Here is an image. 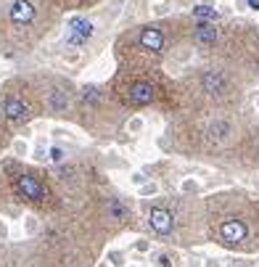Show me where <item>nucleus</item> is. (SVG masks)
<instances>
[{
    "mask_svg": "<svg viewBox=\"0 0 259 267\" xmlns=\"http://www.w3.org/2000/svg\"><path fill=\"white\" fill-rule=\"evenodd\" d=\"M66 93H61V90H51L48 93V106L53 109V111H64L66 109Z\"/></svg>",
    "mask_w": 259,
    "mask_h": 267,
    "instance_id": "ddd939ff",
    "label": "nucleus"
},
{
    "mask_svg": "<svg viewBox=\"0 0 259 267\" xmlns=\"http://www.w3.org/2000/svg\"><path fill=\"white\" fill-rule=\"evenodd\" d=\"M3 111H6V117L11 122H24L29 117V106H27L24 101H19V98H6Z\"/></svg>",
    "mask_w": 259,
    "mask_h": 267,
    "instance_id": "9b49d317",
    "label": "nucleus"
},
{
    "mask_svg": "<svg viewBox=\"0 0 259 267\" xmlns=\"http://www.w3.org/2000/svg\"><path fill=\"white\" fill-rule=\"evenodd\" d=\"M82 98L90 101V103H98L101 101V90L98 87H85V90H82Z\"/></svg>",
    "mask_w": 259,
    "mask_h": 267,
    "instance_id": "2eb2a0df",
    "label": "nucleus"
},
{
    "mask_svg": "<svg viewBox=\"0 0 259 267\" xmlns=\"http://www.w3.org/2000/svg\"><path fill=\"white\" fill-rule=\"evenodd\" d=\"M51 159L53 161H64V148H51Z\"/></svg>",
    "mask_w": 259,
    "mask_h": 267,
    "instance_id": "dca6fc26",
    "label": "nucleus"
},
{
    "mask_svg": "<svg viewBox=\"0 0 259 267\" xmlns=\"http://www.w3.org/2000/svg\"><path fill=\"white\" fill-rule=\"evenodd\" d=\"M109 214H111L114 219H124V217H127V209H124L119 201H109Z\"/></svg>",
    "mask_w": 259,
    "mask_h": 267,
    "instance_id": "4468645a",
    "label": "nucleus"
},
{
    "mask_svg": "<svg viewBox=\"0 0 259 267\" xmlns=\"http://www.w3.org/2000/svg\"><path fill=\"white\" fill-rule=\"evenodd\" d=\"M159 264L161 267H169V257H159Z\"/></svg>",
    "mask_w": 259,
    "mask_h": 267,
    "instance_id": "aec40b11",
    "label": "nucleus"
},
{
    "mask_svg": "<svg viewBox=\"0 0 259 267\" xmlns=\"http://www.w3.org/2000/svg\"><path fill=\"white\" fill-rule=\"evenodd\" d=\"M230 135H233V124H230L228 119H211V122L206 124V138H209L214 146L228 143Z\"/></svg>",
    "mask_w": 259,
    "mask_h": 267,
    "instance_id": "39448f33",
    "label": "nucleus"
},
{
    "mask_svg": "<svg viewBox=\"0 0 259 267\" xmlns=\"http://www.w3.org/2000/svg\"><path fill=\"white\" fill-rule=\"evenodd\" d=\"M183 188H185V191H196V188H198V185H196V183H193V180H188V183H185V185H183Z\"/></svg>",
    "mask_w": 259,
    "mask_h": 267,
    "instance_id": "a211bd4d",
    "label": "nucleus"
},
{
    "mask_svg": "<svg viewBox=\"0 0 259 267\" xmlns=\"http://www.w3.org/2000/svg\"><path fill=\"white\" fill-rule=\"evenodd\" d=\"M143 193H156V185H154V183H151V185H146V188H143Z\"/></svg>",
    "mask_w": 259,
    "mask_h": 267,
    "instance_id": "6ab92c4d",
    "label": "nucleus"
},
{
    "mask_svg": "<svg viewBox=\"0 0 259 267\" xmlns=\"http://www.w3.org/2000/svg\"><path fill=\"white\" fill-rule=\"evenodd\" d=\"M193 16H196L198 21H209V24H214V21L220 19V11L211 8V6H206V3H201V6L193 8Z\"/></svg>",
    "mask_w": 259,
    "mask_h": 267,
    "instance_id": "f8f14e48",
    "label": "nucleus"
},
{
    "mask_svg": "<svg viewBox=\"0 0 259 267\" xmlns=\"http://www.w3.org/2000/svg\"><path fill=\"white\" fill-rule=\"evenodd\" d=\"M201 87H204V93H209V96H225L228 77L222 72H217V69H209V72L201 74Z\"/></svg>",
    "mask_w": 259,
    "mask_h": 267,
    "instance_id": "7ed1b4c3",
    "label": "nucleus"
},
{
    "mask_svg": "<svg viewBox=\"0 0 259 267\" xmlns=\"http://www.w3.org/2000/svg\"><path fill=\"white\" fill-rule=\"evenodd\" d=\"M8 16H11L14 24H29V21L34 19V6L29 3V0H14Z\"/></svg>",
    "mask_w": 259,
    "mask_h": 267,
    "instance_id": "9d476101",
    "label": "nucleus"
},
{
    "mask_svg": "<svg viewBox=\"0 0 259 267\" xmlns=\"http://www.w3.org/2000/svg\"><path fill=\"white\" fill-rule=\"evenodd\" d=\"M93 34H96V27H93L90 19H82V16L69 19V24H66V42L69 45H85Z\"/></svg>",
    "mask_w": 259,
    "mask_h": 267,
    "instance_id": "f257e3e1",
    "label": "nucleus"
},
{
    "mask_svg": "<svg viewBox=\"0 0 259 267\" xmlns=\"http://www.w3.org/2000/svg\"><path fill=\"white\" fill-rule=\"evenodd\" d=\"M246 8H249V11H259V0H246Z\"/></svg>",
    "mask_w": 259,
    "mask_h": 267,
    "instance_id": "f3484780",
    "label": "nucleus"
},
{
    "mask_svg": "<svg viewBox=\"0 0 259 267\" xmlns=\"http://www.w3.org/2000/svg\"><path fill=\"white\" fill-rule=\"evenodd\" d=\"M14 185H16V191L24 196V199H29V201H45V196H48L45 185L37 177H32V175H19Z\"/></svg>",
    "mask_w": 259,
    "mask_h": 267,
    "instance_id": "f03ea898",
    "label": "nucleus"
},
{
    "mask_svg": "<svg viewBox=\"0 0 259 267\" xmlns=\"http://www.w3.org/2000/svg\"><path fill=\"white\" fill-rule=\"evenodd\" d=\"M148 223H151V228H154L159 236H167V233H172V228H175V217L167 212V209H151Z\"/></svg>",
    "mask_w": 259,
    "mask_h": 267,
    "instance_id": "0eeeda50",
    "label": "nucleus"
},
{
    "mask_svg": "<svg viewBox=\"0 0 259 267\" xmlns=\"http://www.w3.org/2000/svg\"><path fill=\"white\" fill-rule=\"evenodd\" d=\"M127 98H130L133 106H148V103L154 101V85H151V82H135V85H130Z\"/></svg>",
    "mask_w": 259,
    "mask_h": 267,
    "instance_id": "423d86ee",
    "label": "nucleus"
},
{
    "mask_svg": "<svg viewBox=\"0 0 259 267\" xmlns=\"http://www.w3.org/2000/svg\"><path fill=\"white\" fill-rule=\"evenodd\" d=\"M193 40L198 45H204V48H211L217 40H220V32L214 24H209V21H198L196 29H193Z\"/></svg>",
    "mask_w": 259,
    "mask_h": 267,
    "instance_id": "1a4fd4ad",
    "label": "nucleus"
},
{
    "mask_svg": "<svg viewBox=\"0 0 259 267\" xmlns=\"http://www.w3.org/2000/svg\"><path fill=\"white\" fill-rule=\"evenodd\" d=\"M140 45L151 53H161L164 51V34L159 27H143L140 29Z\"/></svg>",
    "mask_w": 259,
    "mask_h": 267,
    "instance_id": "6e6552de",
    "label": "nucleus"
},
{
    "mask_svg": "<svg viewBox=\"0 0 259 267\" xmlns=\"http://www.w3.org/2000/svg\"><path fill=\"white\" fill-rule=\"evenodd\" d=\"M220 236L225 243H241L249 236V228H246V223H241V219H225V223L220 225Z\"/></svg>",
    "mask_w": 259,
    "mask_h": 267,
    "instance_id": "20e7f679",
    "label": "nucleus"
}]
</instances>
